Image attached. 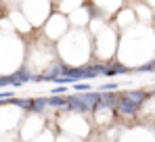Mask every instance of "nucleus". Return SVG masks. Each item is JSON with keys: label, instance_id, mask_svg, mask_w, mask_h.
I'll return each mask as SVG.
<instances>
[{"label": "nucleus", "instance_id": "obj_16", "mask_svg": "<svg viewBox=\"0 0 155 142\" xmlns=\"http://www.w3.org/2000/svg\"><path fill=\"white\" fill-rule=\"evenodd\" d=\"M149 2V6H151V11H153V21H155V0H147Z\"/></svg>", "mask_w": 155, "mask_h": 142}, {"label": "nucleus", "instance_id": "obj_5", "mask_svg": "<svg viewBox=\"0 0 155 142\" xmlns=\"http://www.w3.org/2000/svg\"><path fill=\"white\" fill-rule=\"evenodd\" d=\"M51 119L54 121V125H57V132L59 134H65L69 138L88 142L92 138V134H94L92 119L88 117V115L71 113V111H57Z\"/></svg>", "mask_w": 155, "mask_h": 142}, {"label": "nucleus", "instance_id": "obj_12", "mask_svg": "<svg viewBox=\"0 0 155 142\" xmlns=\"http://www.w3.org/2000/svg\"><path fill=\"white\" fill-rule=\"evenodd\" d=\"M84 2H78V0H74V2H54V11H59V13H63V15H71L74 11H78L80 6H82Z\"/></svg>", "mask_w": 155, "mask_h": 142}, {"label": "nucleus", "instance_id": "obj_4", "mask_svg": "<svg viewBox=\"0 0 155 142\" xmlns=\"http://www.w3.org/2000/svg\"><path fill=\"white\" fill-rule=\"evenodd\" d=\"M92 36V48H94V65H109L117 59V48H120V31L115 25L103 21V19H92L88 27Z\"/></svg>", "mask_w": 155, "mask_h": 142}, {"label": "nucleus", "instance_id": "obj_15", "mask_svg": "<svg viewBox=\"0 0 155 142\" xmlns=\"http://www.w3.org/2000/svg\"><path fill=\"white\" fill-rule=\"evenodd\" d=\"M0 142H21V140H19V136H13V138H4V140H0Z\"/></svg>", "mask_w": 155, "mask_h": 142}, {"label": "nucleus", "instance_id": "obj_11", "mask_svg": "<svg viewBox=\"0 0 155 142\" xmlns=\"http://www.w3.org/2000/svg\"><path fill=\"white\" fill-rule=\"evenodd\" d=\"M111 23L115 25V29L122 34V31H128L130 27H134V25L138 23V19H136V13H134V8L130 6V2H126V6L115 15V19L111 21Z\"/></svg>", "mask_w": 155, "mask_h": 142}, {"label": "nucleus", "instance_id": "obj_9", "mask_svg": "<svg viewBox=\"0 0 155 142\" xmlns=\"http://www.w3.org/2000/svg\"><path fill=\"white\" fill-rule=\"evenodd\" d=\"M117 142H155V127L145 123H134L122 127Z\"/></svg>", "mask_w": 155, "mask_h": 142}, {"label": "nucleus", "instance_id": "obj_2", "mask_svg": "<svg viewBox=\"0 0 155 142\" xmlns=\"http://www.w3.org/2000/svg\"><path fill=\"white\" fill-rule=\"evenodd\" d=\"M57 54L61 65L67 69H86L94 65V48L90 31L71 29L63 40L57 42Z\"/></svg>", "mask_w": 155, "mask_h": 142}, {"label": "nucleus", "instance_id": "obj_8", "mask_svg": "<svg viewBox=\"0 0 155 142\" xmlns=\"http://www.w3.org/2000/svg\"><path fill=\"white\" fill-rule=\"evenodd\" d=\"M71 31V25H69V17L67 15H63V13H59V11H54L51 15V19L44 23V27L40 29V34L52 42V44H57L59 40H63L67 34Z\"/></svg>", "mask_w": 155, "mask_h": 142}, {"label": "nucleus", "instance_id": "obj_6", "mask_svg": "<svg viewBox=\"0 0 155 142\" xmlns=\"http://www.w3.org/2000/svg\"><path fill=\"white\" fill-rule=\"evenodd\" d=\"M19 8L29 21V25L34 27V31H40L54 13V2H42V0L40 2H19Z\"/></svg>", "mask_w": 155, "mask_h": 142}, {"label": "nucleus", "instance_id": "obj_10", "mask_svg": "<svg viewBox=\"0 0 155 142\" xmlns=\"http://www.w3.org/2000/svg\"><path fill=\"white\" fill-rule=\"evenodd\" d=\"M90 4H92L94 17L97 19H103V21H109V23L126 6V2H122V0H103V2H90Z\"/></svg>", "mask_w": 155, "mask_h": 142}, {"label": "nucleus", "instance_id": "obj_13", "mask_svg": "<svg viewBox=\"0 0 155 142\" xmlns=\"http://www.w3.org/2000/svg\"><path fill=\"white\" fill-rule=\"evenodd\" d=\"M71 88L76 90L78 94H80V92H84V94H86V92H90V90H92V84H88V82H76Z\"/></svg>", "mask_w": 155, "mask_h": 142}, {"label": "nucleus", "instance_id": "obj_3", "mask_svg": "<svg viewBox=\"0 0 155 142\" xmlns=\"http://www.w3.org/2000/svg\"><path fill=\"white\" fill-rule=\"evenodd\" d=\"M25 56L27 38L0 27V77H13L25 69Z\"/></svg>", "mask_w": 155, "mask_h": 142}, {"label": "nucleus", "instance_id": "obj_7", "mask_svg": "<svg viewBox=\"0 0 155 142\" xmlns=\"http://www.w3.org/2000/svg\"><path fill=\"white\" fill-rule=\"evenodd\" d=\"M48 127V115H38V113H27L21 125H19V140L21 142H34L44 130Z\"/></svg>", "mask_w": 155, "mask_h": 142}, {"label": "nucleus", "instance_id": "obj_14", "mask_svg": "<svg viewBox=\"0 0 155 142\" xmlns=\"http://www.w3.org/2000/svg\"><path fill=\"white\" fill-rule=\"evenodd\" d=\"M54 142H82V140H76V138H69L65 134H57V140Z\"/></svg>", "mask_w": 155, "mask_h": 142}, {"label": "nucleus", "instance_id": "obj_1", "mask_svg": "<svg viewBox=\"0 0 155 142\" xmlns=\"http://www.w3.org/2000/svg\"><path fill=\"white\" fill-rule=\"evenodd\" d=\"M120 65H124L130 73L155 63V25L136 23L128 31L120 34V48L117 59Z\"/></svg>", "mask_w": 155, "mask_h": 142}]
</instances>
